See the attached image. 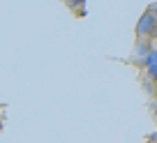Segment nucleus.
Listing matches in <instances>:
<instances>
[{"mask_svg": "<svg viewBox=\"0 0 157 143\" xmlns=\"http://www.w3.org/2000/svg\"><path fill=\"white\" fill-rule=\"evenodd\" d=\"M155 30H157V16H155V12H152V9L143 12V16L139 19V23H136V35L148 37V35H155Z\"/></svg>", "mask_w": 157, "mask_h": 143, "instance_id": "obj_1", "label": "nucleus"}, {"mask_svg": "<svg viewBox=\"0 0 157 143\" xmlns=\"http://www.w3.org/2000/svg\"><path fill=\"white\" fill-rule=\"evenodd\" d=\"M150 9H152V12H155V16H157V5H152V7H150Z\"/></svg>", "mask_w": 157, "mask_h": 143, "instance_id": "obj_2", "label": "nucleus"}, {"mask_svg": "<svg viewBox=\"0 0 157 143\" xmlns=\"http://www.w3.org/2000/svg\"><path fill=\"white\" fill-rule=\"evenodd\" d=\"M155 37H157V30H155Z\"/></svg>", "mask_w": 157, "mask_h": 143, "instance_id": "obj_3", "label": "nucleus"}]
</instances>
